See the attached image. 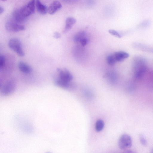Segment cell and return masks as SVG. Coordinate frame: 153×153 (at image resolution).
Masks as SVG:
<instances>
[{"label": "cell", "mask_w": 153, "mask_h": 153, "mask_svg": "<svg viewBox=\"0 0 153 153\" xmlns=\"http://www.w3.org/2000/svg\"><path fill=\"white\" fill-rule=\"evenodd\" d=\"M133 64L134 77L140 79L144 75L146 70V60L142 57H136L134 59Z\"/></svg>", "instance_id": "obj_1"}, {"label": "cell", "mask_w": 153, "mask_h": 153, "mask_svg": "<svg viewBox=\"0 0 153 153\" xmlns=\"http://www.w3.org/2000/svg\"><path fill=\"white\" fill-rule=\"evenodd\" d=\"M9 48L16 53L19 56H23L25 53L23 50L21 41L16 38L10 39L8 42Z\"/></svg>", "instance_id": "obj_2"}, {"label": "cell", "mask_w": 153, "mask_h": 153, "mask_svg": "<svg viewBox=\"0 0 153 153\" xmlns=\"http://www.w3.org/2000/svg\"><path fill=\"white\" fill-rule=\"evenodd\" d=\"M16 86L15 81L13 79L10 80L2 85L1 88V93L4 96L9 95L14 91Z\"/></svg>", "instance_id": "obj_3"}, {"label": "cell", "mask_w": 153, "mask_h": 153, "mask_svg": "<svg viewBox=\"0 0 153 153\" xmlns=\"http://www.w3.org/2000/svg\"><path fill=\"white\" fill-rule=\"evenodd\" d=\"M35 7V0H31L26 5L19 8V9L23 15L27 17L34 13Z\"/></svg>", "instance_id": "obj_4"}, {"label": "cell", "mask_w": 153, "mask_h": 153, "mask_svg": "<svg viewBox=\"0 0 153 153\" xmlns=\"http://www.w3.org/2000/svg\"><path fill=\"white\" fill-rule=\"evenodd\" d=\"M132 140L131 137L128 134L122 135L119 139L118 146L120 149L125 150L131 147Z\"/></svg>", "instance_id": "obj_5"}, {"label": "cell", "mask_w": 153, "mask_h": 153, "mask_svg": "<svg viewBox=\"0 0 153 153\" xmlns=\"http://www.w3.org/2000/svg\"><path fill=\"white\" fill-rule=\"evenodd\" d=\"M6 29L10 32H18L24 30L25 27L14 21L7 22L5 24Z\"/></svg>", "instance_id": "obj_6"}, {"label": "cell", "mask_w": 153, "mask_h": 153, "mask_svg": "<svg viewBox=\"0 0 153 153\" xmlns=\"http://www.w3.org/2000/svg\"><path fill=\"white\" fill-rule=\"evenodd\" d=\"M56 71L58 73V78L66 82H71L73 79V76L69 71L66 68L62 69L57 68Z\"/></svg>", "instance_id": "obj_7"}, {"label": "cell", "mask_w": 153, "mask_h": 153, "mask_svg": "<svg viewBox=\"0 0 153 153\" xmlns=\"http://www.w3.org/2000/svg\"><path fill=\"white\" fill-rule=\"evenodd\" d=\"M54 84L56 86L67 90H71L74 87V85L71 82L62 80L58 78L54 80Z\"/></svg>", "instance_id": "obj_8"}, {"label": "cell", "mask_w": 153, "mask_h": 153, "mask_svg": "<svg viewBox=\"0 0 153 153\" xmlns=\"http://www.w3.org/2000/svg\"><path fill=\"white\" fill-rule=\"evenodd\" d=\"M14 21L18 23L21 24L25 22L27 17L23 15L20 11L19 8L15 9L13 13Z\"/></svg>", "instance_id": "obj_9"}, {"label": "cell", "mask_w": 153, "mask_h": 153, "mask_svg": "<svg viewBox=\"0 0 153 153\" xmlns=\"http://www.w3.org/2000/svg\"><path fill=\"white\" fill-rule=\"evenodd\" d=\"M62 7L61 3L59 1H53L48 7V12L50 14H53Z\"/></svg>", "instance_id": "obj_10"}, {"label": "cell", "mask_w": 153, "mask_h": 153, "mask_svg": "<svg viewBox=\"0 0 153 153\" xmlns=\"http://www.w3.org/2000/svg\"><path fill=\"white\" fill-rule=\"evenodd\" d=\"M76 19L72 17H68L67 18L65 21V25L64 29L62 33H65L70 30L73 26L76 23Z\"/></svg>", "instance_id": "obj_11"}, {"label": "cell", "mask_w": 153, "mask_h": 153, "mask_svg": "<svg viewBox=\"0 0 153 153\" xmlns=\"http://www.w3.org/2000/svg\"><path fill=\"white\" fill-rule=\"evenodd\" d=\"M35 5L38 12L40 14L44 15L48 12V7L43 4L40 0H35Z\"/></svg>", "instance_id": "obj_12"}, {"label": "cell", "mask_w": 153, "mask_h": 153, "mask_svg": "<svg viewBox=\"0 0 153 153\" xmlns=\"http://www.w3.org/2000/svg\"><path fill=\"white\" fill-rule=\"evenodd\" d=\"M18 67L20 71L23 73L29 74L32 71V68L23 61H20L19 62Z\"/></svg>", "instance_id": "obj_13"}, {"label": "cell", "mask_w": 153, "mask_h": 153, "mask_svg": "<svg viewBox=\"0 0 153 153\" xmlns=\"http://www.w3.org/2000/svg\"><path fill=\"white\" fill-rule=\"evenodd\" d=\"M114 54L117 62H121L129 56L128 53L122 51L116 52Z\"/></svg>", "instance_id": "obj_14"}, {"label": "cell", "mask_w": 153, "mask_h": 153, "mask_svg": "<svg viewBox=\"0 0 153 153\" xmlns=\"http://www.w3.org/2000/svg\"><path fill=\"white\" fill-rule=\"evenodd\" d=\"M86 33L84 31L77 32L74 36V42L76 43L80 42L82 39L86 38Z\"/></svg>", "instance_id": "obj_15"}, {"label": "cell", "mask_w": 153, "mask_h": 153, "mask_svg": "<svg viewBox=\"0 0 153 153\" xmlns=\"http://www.w3.org/2000/svg\"><path fill=\"white\" fill-rule=\"evenodd\" d=\"M134 45L135 47L140 49L141 50L153 53V48H149L139 43H136L134 44Z\"/></svg>", "instance_id": "obj_16"}, {"label": "cell", "mask_w": 153, "mask_h": 153, "mask_svg": "<svg viewBox=\"0 0 153 153\" xmlns=\"http://www.w3.org/2000/svg\"><path fill=\"white\" fill-rule=\"evenodd\" d=\"M104 122L101 119H99L96 121L95 124V129L97 132L102 131L104 126Z\"/></svg>", "instance_id": "obj_17"}, {"label": "cell", "mask_w": 153, "mask_h": 153, "mask_svg": "<svg viewBox=\"0 0 153 153\" xmlns=\"http://www.w3.org/2000/svg\"><path fill=\"white\" fill-rule=\"evenodd\" d=\"M106 59L107 63L110 65H114L117 62L114 54L108 56Z\"/></svg>", "instance_id": "obj_18"}, {"label": "cell", "mask_w": 153, "mask_h": 153, "mask_svg": "<svg viewBox=\"0 0 153 153\" xmlns=\"http://www.w3.org/2000/svg\"><path fill=\"white\" fill-rule=\"evenodd\" d=\"M5 58L3 55H1L0 56V70H1L3 68L5 64Z\"/></svg>", "instance_id": "obj_19"}, {"label": "cell", "mask_w": 153, "mask_h": 153, "mask_svg": "<svg viewBox=\"0 0 153 153\" xmlns=\"http://www.w3.org/2000/svg\"><path fill=\"white\" fill-rule=\"evenodd\" d=\"M109 33L112 35L118 38L121 37L120 35L116 31L112 29H110L108 30Z\"/></svg>", "instance_id": "obj_20"}, {"label": "cell", "mask_w": 153, "mask_h": 153, "mask_svg": "<svg viewBox=\"0 0 153 153\" xmlns=\"http://www.w3.org/2000/svg\"><path fill=\"white\" fill-rule=\"evenodd\" d=\"M140 140L141 144L143 145L144 146H146L147 142L143 135L140 134Z\"/></svg>", "instance_id": "obj_21"}, {"label": "cell", "mask_w": 153, "mask_h": 153, "mask_svg": "<svg viewBox=\"0 0 153 153\" xmlns=\"http://www.w3.org/2000/svg\"><path fill=\"white\" fill-rule=\"evenodd\" d=\"M53 37L56 39H59L61 37V35L60 33L57 31L55 32L53 34Z\"/></svg>", "instance_id": "obj_22"}, {"label": "cell", "mask_w": 153, "mask_h": 153, "mask_svg": "<svg viewBox=\"0 0 153 153\" xmlns=\"http://www.w3.org/2000/svg\"><path fill=\"white\" fill-rule=\"evenodd\" d=\"M150 22L148 20H145L143 22L140 24V26L142 27H146L149 24Z\"/></svg>", "instance_id": "obj_23"}, {"label": "cell", "mask_w": 153, "mask_h": 153, "mask_svg": "<svg viewBox=\"0 0 153 153\" xmlns=\"http://www.w3.org/2000/svg\"><path fill=\"white\" fill-rule=\"evenodd\" d=\"M88 42V39L86 38H85L82 39L80 42L82 46H84L87 45Z\"/></svg>", "instance_id": "obj_24"}, {"label": "cell", "mask_w": 153, "mask_h": 153, "mask_svg": "<svg viewBox=\"0 0 153 153\" xmlns=\"http://www.w3.org/2000/svg\"><path fill=\"white\" fill-rule=\"evenodd\" d=\"M4 11V8L1 7V6L0 7V14H1Z\"/></svg>", "instance_id": "obj_25"}, {"label": "cell", "mask_w": 153, "mask_h": 153, "mask_svg": "<svg viewBox=\"0 0 153 153\" xmlns=\"http://www.w3.org/2000/svg\"><path fill=\"white\" fill-rule=\"evenodd\" d=\"M126 153H134V152L132 151L131 150H126Z\"/></svg>", "instance_id": "obj_26"}, {"label": "cell", "mask_w": 153, "mask_h": 153, "mask_svg": "<svg viewBox=\"0 0 153 153\" xmlns=\"http://www.w3.org/2000/svg\"><path fill=\"white\" fill-rule=\"evenodd\" d=\"M151 153H153V148L151 150Z\"/></svg>", "instance_id": "obj_27"}, {"label": "cell", "mask_w": 153, "mask_h": 153, "mask_svg": "<svg viewBox=\"0 0 153 153\" xmlns=\"http://www.w3.org/2000/svg\"><path fill=\"white\" fill-rule=\"evenodd\" d=\"M1 1H6L7 0H1Z\"/></svg>", "instance_id": "obj_28"}]
</instances>
